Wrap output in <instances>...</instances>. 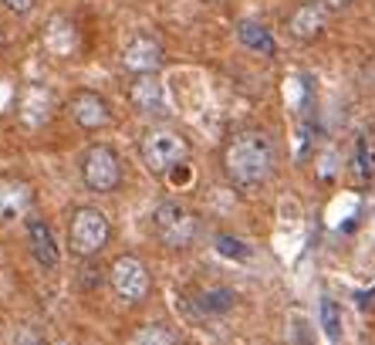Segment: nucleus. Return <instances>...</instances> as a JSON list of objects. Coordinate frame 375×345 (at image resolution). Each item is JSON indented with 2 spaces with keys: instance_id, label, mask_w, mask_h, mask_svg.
I'll use <instances>...</instances> for the list:
<instances>
[{
  "instance_id": "4be33fe9",
  "label": "nucleus",
  "mask_w": 375,
  "mask_h": 345,
  "mask_svg": "<svg viewBox=\"0 0 375 345\" xmlns=\"http://www.w3.org/2000/svg\"><path fill=\"white\" fill-rule=\"evenodd\" d=\"M0 4H4L7 11H14V14H28L34 7V0H0Z\"/></svg>"
},
{
  "instance_id": "f03ea898",
  "label": "nucleus",
  "mask_w": 375,
  "mask_h": 345,
  "mask_svg": "<svg viewBox=\"0 0 375 345\" xmlns=\"http://www.w3.org/2000/svg\"><path fill=\"white\" fill-rule=\"evenodd\" d=\"M139 149H142L145 166L153 172H169L172 166L186 163V156H189V142L179 132H172V129H149L142 136Z\"/></svg>"
},
{
  "instance_id": "f8f14e48",
  "label": "nucleus",
  "mask_w": 375,
  "mask_h": 345,
  "mask_svg": "<svg viewBox=\"0 0 375 345\" xmlns=\"http://www.w3.org/2000/svg\"><path fill=\"white\" fill-rule=\"evenodd\" d=\"M28 240H31V251L37 257V264L47 267V271L58 267L61 251H58V240H54V234H51V227H47L44 220H37V217L28 220Z\"/></svg>"
},
{
  "instance_id": "dca6fc26",
  "label": "nucleus",
  "mask_w": 375,
  "mask_h": 345,
  "mask_svg": "<svg viewBox=\"0 0 375 345\" xmlns=\"http://www.w3.org/2000/svg\"><path fill=\"white\" fill-rule=\"evenodd\" d=\"M352 170L362 183H372L375 180V142L372 139H359L355 142V156H352Z\"/></svg>"
},
{
  "instance_id": "20e7f679",
  "label": "nucleus",
  "mask_w": 375,
  "mask_h": 345,
  "mask_svg": "<svg viewBox=\"0 0 375 345\" xmlns=\"http://www.w3.org/2000/svg\"><path fill=\"white\" fill-rule=\"evenodd\" d=\"M156 234L162 244H169V247H186L189 240L196 237V217L189 214L183 204H159L156 206Z\"/></svg>"
},
{
  "instance_id": "f3484780",
  "label": "nucleus",
  "mask_w": 375,
  "mask_h": 345,
  "mask_svg": "<svg viewBox=\"0 0 375 345\" xmlns=\"http://www.w3.org/2000/svg\"><path fill=\"white\" fill-rule=\"evenodd\" d=\"M129 345H176V335L166 325H142L129 335Z\"/></svg>"
},
{
  "instance_id": "2eb2a0df",
  "label": "nucleus",
  "mask_w": 375,
  "mask_h": 345,
  "mask_svg": "<svg viewBox=\"0 0 375 345\" xmlns=\"http://www.w3.org/2000/svg\"><path fill=\"white\" fill-rule=\"evenodd\" d=\"M234 305H237V295L230 288H210V291H203L200 301H196V308L203 315H223V312H230Z\"/></svg>"
},
{
  "instance_id": "4468645a",
  "label": "nucleus",
  "mask_w": 375,
  "mask_h": 345,
  "mask_svg": "<svg viewBox=\"0 0 375 345\" xmlns=\"http://www.w3.org/2000/svg\"><path fill=\"white\" fill-rule=\"evenodd\" d=\"M240 41L250 47V51H261V54H274V37L264 24H254V21H244L240 24Z\"/></svg>"
},
{
  "instance_id": "423d86ee",
  "label": "nucleus",
  "mask_w": 375,
  "mask_h": 345,
  "mask_svg": "<svg viewBox=\"0 0 375 345\" xmlns=\"http://www.w3.org/2000/svg\"><path fill=\"white\" fill-rule=\"evenodd\" d=\"M109 281L115 288V295L125 301H142L149 295V271L142 264L139 257H132V254H125L119 257L109 271Z\"/></svg>"
},
{
  "instance_id": "6e6552de",
  "label": "nucleus",
  "mask_w": 375,
  "mask_h": 345,
  "mask_svg": "<svg viewBox=\"0 0 375 345\" xmlns=\"http://www.w3.org/2000/svg\"><path fill=\"white\" fill-rule=\"evenodd\" d=\"M325 24H328V4L325 0H308L291 14L287 28H291L297 41H314L318 34L325 31Z\"/></svg>"
},
{
  "instance_id": "5701e85b",
  "label": "nucleus",
  "mask_w": 375,
  "mask_h": 345,
  "mask_svg": "<svg viewBox=\"0 0 375 345\" xmlns=\"http://www.w3.org/2000/svg\"><path fill=\"white\" fill-rule=\"evenodd\" d=\"M325 4H328V7H335V11H338V7H348V0H325Z\"/></svg>"
},
{
  "instance_id": "412c9836",
  "label": "nucleus",
  "mask_w": 375,
  "mask_h": 345,
  "mask_svg": "<svg viewBox=\"0 0 375 345\" xmlns=\"http://www.w3.org/2000/svg\"><path fill=\"white\" fill-rule=\"evenodd\" d=\"M14 345H44L41 342V335L34 329H17L14 332Z\"/></svg>"
},
{
  "instance_id": "39448f33",
  "label": "nucleus",
  "mask_w": 375,
  "mask_h": 345,
  "mask_svg": "<svg viewBox=\"0 0 375 345\" xmlns=\"http://www.w3.org/2000/svg\"><path fill=\"white\" fill-rule=\"evenodd\" d=\"M81 176H85L88 189H95V193H112V189L119 187V180H122L119 156L112 153L109 146H92V149L85 153V159H81Z\"/></svg>"
},
{
  "instance_id": "0eeeda50",
  "label": "nucleus",
  "mask_w": 375,
  "mask_h": 345,
  "mask_svg": "<svg viewBox=\"0 0 375 345\" xmlns=\"http://www.w3.org/2000/svg\"><path fill=\"white\" fill-rule=\"evenodd\" d=\"M122 64L129 71H139V75H153L162 68V47H159L156 37L149 34H136L129 37L122 47Z\"/></svg>"
},
{
  "instance_id": "7ed1b4c3",
  "label": "nucleus",
  "mask_w": 375,
  "mask_h": 345,
  "mask_svg": "<svg viewBox=\"0 0 375 345\" xmlns=\"http://www.w3.org/2000/svg\"><path fill=\"white\" fill-rule=\"evenodd\" d=\"M109 217L98 210V206H81L71 217V230H68V240H71V251L78 257H92L98 254L105 244H109Z\"/></svg>"
},
{
  "instance_id": "6ab92c4d",
  "label": "nucleus",
  "mask_w": 375,
  "mask_h": 345,
  "mask_svg": "<svg viewBox=\"0 0 375 345\" xmlns=\"http://www.w3.org/2000/svg\"><path fill=\"white\" fill-rule=\"evenodd\" d=\"M217 254L220 257H227V261H250V247L244 244V240H237V237H217Z\"/></svg>"
},
{
  "instance_id": "1a4fd4ad",
  "label": "nucleus",
  "mask_w": 375,
  "mask_h": 345,
  "mask_svg": "<svg viewBox=\"0 0 375 345\" xmlns=\"http://www.w3.org/2000/svg\"><path fill=\"white\" fill-rule=\"evenodd\" d=\"M68 109H71V119L85 129H102V126H109L112 122L109 102H105L102 95H95V92H78L75 98H71Z\"/></svg>"
},
{
  "instance_id": "f257e3e1",
  "label": "nucleus",
  "mask_w": 375,
  "mask_h": 345,
  "mask_svg": "<svg viewBox=\"0 0 375 345\" xmlns=\"http://www.w3.org/2000/svg\"><path fill=\"white\" fill-rule=\"evenodd\" d=\"M274 163H278L274 142L267 132H257V129L237 132L223 149V170L240 189L267 183V176L274 172Z\"/></svg>"
},
{
  "instance_id": "a211bd4d",
  "label": "nucleus",
  "mask_w": 375,
  "mask_h": 345,
  "mask_svg": "<svg viewBox=\"0 0 375 345\" xmlns=\"http://www.w3.org/2000/svg\"><path fill=\"white\" fill-rule=\"evenodd\" d=\"M321 329H325L331 345L342 342V308H338V301L321 298Z\"/></svg>"
},
{
  "instance_id": "9b49d317",
  "label": "nucleus",
  "mask_w": 375,
  "mask_h": 345,
  "mask_svg": "<svg viewBox=\"0 0 375 345\" xmlns=\"http://www.w3.org/2000/svg\"><path fill=\"white\" fill-rule=\"evenodd\" d=\"M132 105L145 115H169V105H166V92H162V81L156 75H142L136 85H132Z\"/></svg>"
},
{
  "instance_id": "aec40b11",
  "label": "nucleus",
  "mask_w": 375,
  "mask_h": 345,
  "mask_svg": "<svg viewBox=\"0 0 375 345\" xmlns=\"http://www.w3.org/2000/svg\"><path fill=\"white\" fill-rule=\"evenodd\" d=\"M287 335H291V345H314L311 325H308V318L301 312L291 315V329H287Z\"/></svg>"
},
{
  "instance_id": "9d476101",
  "label": "nucleus",
  "mask_w": 375,
  "mask_h": 345,
  "mask_svg": "<svg viewBox=\"0 0 375 345\" xmlns=\"http://www.w3.org/2000/svg\"><path fill=\"white\" fill-rule=\"evenodd\" d=\"M31 206V187L24 180H0V220L14 223Z\"/></svg>"
},
{
  "instance_id": "b1692460",
  "label": "nucleus",
  "mask_w": 375,
  "mask_h": 345,
  "mask_svg": "<svg viewBox=\"0 0 375 345\" xmlns=\"http://www.w3.org/2000/svg\"><path fill=\"white\" fill-rule=\"evenodd\" d=\"M58 345H68V342H58Z\"/></svg>"
},
{
  "instance_id": "ddd939ff",
  "label": "nucleus",
  "mask_w": 375,
  "mask_h": 345,
  "mask_svg": "<svg viewBox=\"0 0 375 345\" xmlns=\"http://www.w3.org/2000/svg\"><path fill=\"white\" fill-rule=\"evenodd\" d=\"M51 109H54V102H51V92H47L44 85H28L24 95H20V112H24V119L31 122V126H41L51 119Z\"/></svg>"
}]
</instances>
